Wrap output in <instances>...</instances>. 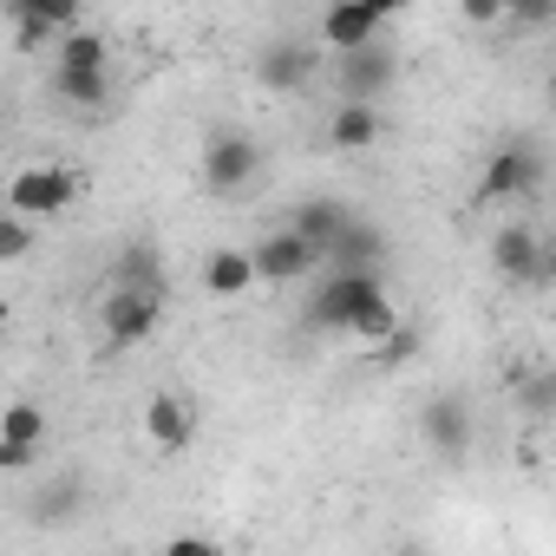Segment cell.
<instances>
[{
	"mask_svg": "<svg viewBox=\"0 0 556 556\" xmlns=\"http://www.w3.org/2000/svg\"><path fill=\"white\" fill-rule=\"evenodd\" d=\"M354 223V210L348 203H334V197H308V203H295L289 210V229L302 236V242H315L321 249V262H328V249L341 242V229Z\"/></svg>",
	"mask_w": 556,
	"mask_h": 556,
	"instance_id": "9a60e30c",
	"label": "cell"
},
{
	"mask_svg": "<svg viewBox=\"0 0 556 556\" xmlns=\"http://www.w3.org/2000/svg\"><path fill=\"white\" fill-rule=\"evenodd\" d=\"M393 86H400V53H393L387 40L367 47V53L334 60V92H341V105H380Z\"/></svg>",
	"mask_w": 556,
	"mask_h": 556,
	"instance_id": "8992f818",
	"label": "cell"
},
{
	"mask_svg": "<svg viewBox=\"0 0 556 556\" xmlns=\"http://www.w3.org/2000/svg\"><path fill=\"white\" fill-rule=\"evenodd\" d=\"M387 21H393L387 8L348 0V8H328V14L315 21V40H321V53H328V60H348V53H367V47H380V27H387Z\"/></svg>",
	"mask_w": 556,
	"mask_h": 556,
	"instance_id": "9c48e42d",
	"label": "cell"
},
{
	"mask_svg": "<svg viewBox=\"0 0 556 556\" xmlns=\"http://www.w3.org/2000/svg\"><path fill=\"white\" fill-rule=\"evenodd\" d=\"M374 295H387V289H380V275H341V268H321V282H315V295H308L302 321H308V328H321V334H348V328H354V315H361Z\"/></svg>",
	"mask_w": 556,
	"mask_h": 556,
	"instance_id": "6da1fadb",
	"label": "cell"
},
{
	"mask_svg": "<svg viewBox=\"0 0 556 556\" xmlns=\"http://www.w3.org/2000/svg\"><path fill=\"white\" fill-rule=\"evenodd\" d=\"M40 439H47V413L34 400H14L8 413H0V445H34L40 452Z\"/></svg>",
	"mask_w": 556,
	"mask_h": 556,
	"instance_id": "7402d4cb",
	"label": "cell"
},
{
	"mask_svg": "<svg viewBox=\"0 0 556 556\" xmlns=\"http://www.w3.org/2000/svg\"><path fill=\"white\" fill-rule=\"evenodd\" d=\"M112 289H138V295H170V275H164V249L157 242H125L112 262Z\"/></svg>",
	"mask_w": 556,
	"mask_h": 556,
	"instance_id": "5bb4252c",
	"label": "cell"
},
{
	"mask_svg": "<svg viewBox=\"0 0 556 556\" xmlns=\"http://www.w3.org/2000/svg\"><path fill=\"white\" fill-rule=\"evenodd\" d=\"M157 556H223V549H216L210 536H197V530H190V536H170V543H164Z\"/></svg>",
	"mask_w": 556,
	"mask_h": 556,
	"instance_id": "484cf974",
	"label": "cell"
},
{
	"mask_svg": "<svg viewBox=\"0 0 556 556\" xmlns=\"http://www.w3.org/2000/svg\"><path fill=\"white\" fill-rule=\"evenodd\" d=\"M491 268H497V282H549L556 275V249L517 216L491 236Z\"/></svg>",
	"mask_w": 556,
	"mask_h": 556,
	"instance_id": "5b68a950",
	"label": "cell"
},
{
	"mask_svg": "<svg viewBox=\"0 0 556 556\" xmlns=\"http://www.w3.org/2000/svg\"><path fill=\"white\" fill-rule=\"evenodd\" d=\"M73 197H79V177L60 164H21L8 177V210L27 223H53L60 210H73Z\"/></svg>",
	"mask_w": 556,
	"mask_h": 556,
	"instance_id": "3957f363",
	"label": "cell"
},
{
	"mask_svg": "<svg viewBox=\"0 0 556 556\" xmlns=\"http://www.w3.org/2000/svg\"><path fill=\"white\" fill-rule=\"evenodd\" d=\"M536 184H543V151H536L530 138H504V144L484 157L478 203H523Z\"/></svg>",
	"mask_w": 556,
	"mask_h": 556,
	"instance_id": "7a4b0ae2",
	"label": "cell"
},
{
	"mask_svg": "<svg viewBox=\"0 0 556 556\" xmlns=\"http://www.w3.org/2000/svg\"><path fill=\"white\" fill-rule=\"evenodd\" d=\"M510 387H517L523 419H556V367H517Z\"/></svg>",
	"mask_w": 556,
	"mask_h": 556,
	"instance_id": "ffe728a7",
	"label": "cell"
},
{
	"mask_svg": "<svg viewBox=\"0 0 556 556\" xmlns=\"http://www.w3.org/2000/svg\"><path fill=\"white\" fill-rule=\"evenodd\" d=\"M380 262H387V229L367 216H354L341 229V242L328 249V268H341V275H380Z\"/></svg>",
	"mask_w": 556,
	"mask_h": 556,
	"instance_id": "7c38bea8",
	"label": "cell"
},
{
	"mask_svg": "<svg viewBox=\"0 0 556 556\" xmlns=\"http://www.w3.org/2000/svg\"><path fill=\"white\" fill-rule=\"evenodd\" d=\"M321 40L315 34H302V40H268L262 53H255V86L262 92H308L315 86V73H321Z\"/></svg>",
	"mask_w": 556,
	"mask_h": 556,
	"instance_id": "277c9868",
	"label": "cell"
},
{
	"mask_svg": "<svg viewBox=\"0 0 556 556\" xmlns=\"http://www.w3.org/2000/svg\"><path fill=\"white\" fill-rule=\"evenodd\" d=\"M328 144L334 151H374L380 144V105H334L328 112Z\"/></svg>",
	"mask_w": 556,
	"mask_h": 556,
	"instance_id": "e0dca14e",
	"label": "cell"
},
{
	"mask_svg": "<svg viewBox=\"0 0 556 556\" xmlns=\"http://www.w3.org/2000/svg\"><path fill=\"white\" fill-rule=\"evenodd\" d=\"M543 105L556 112V66H549V79H543Z\"/></svg>",
	"mask_w": 556,
	"mask_h": 556,
	"instance_id": "f1b7e54d",
	"label": "cell"
},
{
	"mask_svg": "<svg viewBox=\"0 0 556 556\" xmlns=\"http://www.w3.org/2000/svg\"><path fill=\"white\" fill-rule=\"evenodd\" d=\"M419 439L439 452V458H465L471 439H478V419H471V400L465 393H432L419 406Z\"/></svg>",
	"mask_w": 556,
	"mask_h": 556,
	"instance_id": "8fae6325",
	"label": "cell"
},
{
	"mask_svg": "<svg viewBox=\"0 0 556 556\" xmlns=\"http://www.w3.org/2000/svg\"><path fill=\"white\" fill-rule=\"evenodd\" d=\"M144 439H151L157 452H184V445L197 439V406L177 400V393H151V406H144Z\"/></svg>",
	"mask_w": 556,
	"mask_h": 556,
	"instance_id": "4fadbf2b",
	"label": "cell"
},
{
	"mask_svg": "<svg viewBox=\"0 0 556 556\" xmlns=\"http://www.w3.org/2000/svg\"><path fill=\"white\" fill-rule=\"evenodd\" d=\"M34 249V223L14 216V210H0V262H21Z\"/></svg>",
	"mask_w": 556,
	"mask_h": 556,
	"instance_id": "603a6c76",
	"label": "cell"
},
{
	"mask_svg": "<svg viewBox=\"0 0 556 556\" xmlns=\"http://www.w3.org/2000/svg\"><path fill=\"white\" fill-rule=\"evenodd\" d=\"M249 255H255V275H262V282H275V289L308 282L315 268H328V262H321V249H315V242H302L289 223H282V229H268V236H262Z\"/></svg>",
	"mask_w": 556,
	"mask_h": 556,
	"instance_id": "30bf717a",
	"label": "cell"
},
{
	"mask_svg": "<svg viewBox=\"0 0 556 556\" xmlns=\"http://www.w3.org/2000/svg\"><path fill=\"white\" fill-rule=\"evenodd\" d=\"M99 328H105L112 348H144V341H157V328H164V295L105 289V302H99Z\"/></svg>",
	"mask_w": 556,
	"mask_h": 556,
	"instance_id": "52a82bcc",
	"label": "cell"
},
{
	"mask_svg": "<svg viewBox=\"0 0 556 556\" xmlns=\"http://www.w3.org/2000/svg\"><path fill=\"white\" fill-rule=\"evenodd\" d=\"M400 556H432V549H419V543H406V549H400Z\"/></svg>",
	"mask_w": 556,
	"mask_h": 556,
	"instance_id": "f546056e",
	"label": "cell"
},
{
	"mask_svg": "<svg viewBox=\"0 0 556 556\" xmlns=\"http://www.w3.org/2000/svg\"><path fill=\"white\" fill-rule=\"evenodd\" d=\"M53 99L79 105V112H99V105H112V73H60L53 66Z\"/></svg>",
	"mask_w": 556,
	"mask_h": 556,
	"instance_id": "44dd1931",
	"label": "cell"
},
{
	"mask_svg": "<svg viewBox=\"0 0 556 556\" xmlns=\"http://www.w3.org/2000/svg\"><path fill=\"white\" fill-rule=\"evenodd\" d=\"M517 27H549L556 21V0H523V8H510Z\"/></svg>",
	"mask_w": 556,
	"mask_h": 556,
	"instance_id": "4316f807",
	"label": "cell"
},
{
	"mask_svg": "<svg viewBox=\"0 0 556 556\" xmlns=\"http://www.w3.org/2000/svg\"><path fill=\"white\" fill-rule=\"evenodd\" d=\"M34 458H40L34 445H0V471H27Z\"/></svg>",
	"mask_w": 556,
	"mask_h": 556,
	"instance_id": "83f0119b",
	"label": "cell"
},
{
	"mask_svg": "<svg viewBox=\"0 0 556 556\" xmlns=\"http://www.w3.org/2000/svg\"><path fill=\"white\" fill-rule=\"evenodd\" d=\"M255 282H262V275H255V255L249 249H210L203 255V289L216 302H242Z\"/></svg>",
	"mask_w": 556,
	"mask_h": 556,
	"instance_id": "2e32d148",
	"label": "cell"
},
{
	"mask_svg": "<svg viewBox=\"0 0 556 556\" xmlns=\"http://www.w3.org/2000/svg\"><path fill=\"white\" fill-rule=\"evenodd\" d=\"M465 27H497V21H510V8H497V0H465Z\"/></svg>",
	"mask_w": 556,
	"mask_h": 556,
	"instance_id": "cb8c5ba5",
	"label": "cell"
},
{
	"mask_svg": "<svg viewBox=\"0 0 556 556\" xmlns=\"http://www.w3.org/2000/svg\"><path fill=\"white\" fill-rule=\"evenodd\" d=\"M53 66L60 73H112V47H105V34L79 27V34L53 40Z\"/></svg>",
	"mask_w": 556,
	"mask_h": 556,
	"instance_id": "d6986e66",
	"label": "cell"
},
{
	"mask_svg": "<svg viewBox=\"0 0 556 556\" xmlns=\"http://www.w3.org/2000/svg\"><path fill=\"white\" fill-rule=\"evenodd\" d=\"M262 177V144L249 138V131H216L210 144H203V184L216 190V197H236V190H249Z\"/></svg>",
	"mask_w": 556,
	"mask_h": 556,
	"instance_id": "ba28073f",
	"label": "cell"
},
{
	"mask_svg": "<svg viewBox=\"0 0 556 556\" xmlns=\"http://www.w3.org/2000/svg\"><path fill=\"white\" fill-rule=\"evenodd\" d=\"M406 334V321H400V308H393V295H374L361 315H354V328H348V341L354 348H367V354H380V348H393Z\"/></svg>",
	"mask_w": 556,
	"mask_h": 556,
	"instance_id": "ac0fdd59",
	"label": "cell"
},
{
	"mask_svg": "<svg viewBox=\"0 0 556 556\" xmlns=\"http://www.w3.org/2000/svg\"><path fill=\"white\" fill-rule=\"evenodd\" d=\"M73 510H79V484H60V491H53V497L40 504V517H53V523H66Z\"/></svg>",
	"mask_w": 556,
	"mask_h": 556,
	"instance_id": "d4e9b609",
	"label": "cell"
}]
</instances>
